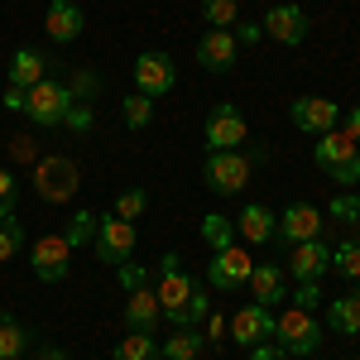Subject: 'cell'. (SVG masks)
Masks as SVG:
<instances>
[{
	"instance_id": "cell-45",
	"label": "cell",
	"mask_w": 360,
	"mask_h": 360,
	"mask_svg": "<svg viewBox=\"0 0 360 360\" xmlns=\"http://www.w3.org/2000/svg\"><path fill=\"white\" fill-rule=\"evenodd\" d=\"M0 101H5V111H25V86L5 82V96H0Z\"/></svg>"
},
{
	"instance_id": "cell-27",
	"label": "cell",
	"mask_w": 360,
	"mask_h": 360,
	"mask_svg": "<svg viewBox=\"0 0 360 360\" xmlns=\"http://www.w3.org/2000/svg\"><path fill=\"white\" fill-rule=\"evenodd\" d=\"M202 240H207L212 250L236 245V221H231V217H221V212H207V217H202Z\"/></svg>"
},
{
	"instance_id": "cell-34",
	"label": "cell",
	"mask_w": 360,
	"mask_h": 360,
	"mask_svg": "<svg viewBox=\"0 0 360 360\" xmlns=\"http://www.w3.org/2000/svg\"><path fill=\"white\" fill-rule=\"evenodd\" d=\"M327 217H332V221H341V226H356L360 221V197L356 193H336L332 207H327Z\"/></svg>"
},
{
	"instance_id": "cell-15",
	"label": "cell",
	"mask_w": 360,
	"mask_h": 360,
	"mask_svg": "<svg viewBox=\"0 0 360 360\" xmlns=\"http://www.w3.org/2000/svg\"><path fill=\"white\" fill-rule=\"evenodd\" d=\"M327 269H332V245H322V240L288 245V274L298 278V283H317Z\"/></svg>"
},
{
	"instance_id": "cell-10",
	"label": "cell",
	"mask_w": 360,
	"mask_h": 360,
	"mask_svg": "<svg viewBox=\"0 0 360 360\" xmlns=\"http://www.w3.org/2000/svg\"><path fill=\"white\" fill-rule=\"evenodd\" d=\"M274 317H278V307H264V303H245V307H236V317H231V341L236 346H264L269 336H274Z\"/></svg>"
},
{
	"instance_id": "cell-24",
	"label": "cell",
	"mask_w": 360,
	"mask_h": 360,
	"mask_svg": "<svg viewBox=\"0 0 360 360\" xmlns=\"http://www.w3.org/2000/svg\"><path fill=\"white\" fill-rule=\"evenodd\" d=\"M202 346H207V341H202L197 327H178V336H168L164 346H159V356H164V360H197V356H202Z\"/></svg>"
},
{
	"instance_id": "cell-17",
	"label": "cell",
	"mask_w": 360,
	"mask_h": 360,
	"mask_svg": "<svg viewBox=\"0 0 360 360\" xmlns=\"http://www.w3.org/2000/svg\"><path fill=\"white\" fill-rule=\"evenodd\" d=\"M44 29H49V39H53V44H72V39H77V34L86 29L82 5H72V0H49Z\"/></svg>"
},
{
	"instance_id": "cell-1",
	"label": "cell",
	"mask_w": 360,
	"mask_h": 360,
	"mask_svg": "<svg viewBox=\"0 0 360 360\" xmlns=\"http://www.w3.org/2000/svg\"><path fill=\"white\" fill-rule=\"evenodd\" d=\"M29 188L39 202H49V207H63V202H72L77 188H82V168L77 159H68V154H44L34 173H29Z\"/></svg>"
},
{
	"instance_id": "cell-21",
	"label": "cell",
	"mask_w": 360,
	"mask_h": 360,
	"mask_svg": "<svg viewBox=\"0 0 360 360\" xmlns=\"http://www.w3.org/2000/svg\"><path fill=\"white\" fill-rule=\"evenodd\" d=\"M236 231L245 236L250 245H269V240H274V231H278V217L269 212V207H259V202H250L245 212L236 217Z\"/></svg>"
},
{
	"instance_id": "cell-28",
	"label": "cell",
	"mask_w": 360,
	"mask_h": 360,
	"mask_svg": "<svg viewBox=\"0 0 360 360\" xmlns=\"http://www.w3.org/2000/svg\"><path fill=\"white\" fill-rule=\"evenodd\" d=\"M332 269L341 278H360V236H351V240H341L332 250Z\"/></svg>"
},
{
	"instance_id": "cell-26",
	"label": "cell",
	"mask_w": 360,
	"mask_h": 360,
	"mask_svg": "<svg viewBox=\"0 0 360 360\" xmlns=\"http://www.w3.org/2000/svg\"><path fill=\"white\" fill-rule=\"evenodd\" d=\"M115 360H164V356H159V346H154V332H130V336H120Z\"/></svg>"
},
{
	"instance_id": "cell-35",
	"label": "cell",
	"mask_w": 360,
	"mask_h": 360,
	"mask_svg": "<svg viewBox=\"0 0 360 360\" xmlns=\"http://www.w3.org/2000/svg\"><path fill=\"white\" fill-rule=\"evenodd\" d=\"M91 125H96V115H91V106H86V101H77L72 111L63 115V130H72V135H86Z\"/></svg>"
},
{
	"instance_id": "cell-22",
	"label": "cell",
	"mask_w": 360,
	"mask_h": 360,
	"mask_svg": "<svg viewBox=\"0 0 360 360\" xmlns=\"http://www.w3.org/2000/svg\"><path fill=\"white\" fill-rule=\"evenodd\" d=\"M49 77V58L44 53H34V49H20V53L10 58V86H39Z\"/></svg>"
},
{
	"instance_id": "cell-39",
	"label": "cell",
	"mask_w": 360,
	"mask_h": 360,
	"mask_svg": "<svg viewBox=\"0 0 360 360\" xmlns=\"http://www.w3.org/2000/svg\"><path fill=\"white\" fill-rule=\"evenodd\" d=\"M288 298H293V307H307V312H312V307L322 303V288H317V283H298Z\"/></svg>"
},
{
	"instance_id": "cell-38",
	"label": "cell",
	"mask_w": 360,
	"mask_h": 360,
	"mask_svg": "<svg viewBox=\"0 0 360 360\" xmlns=\"http://www.w3.org/2000/svg\"><path fill=\"white\" fill-rule=\"evenodd\" d=\"M115 274H120V288H125V293H135V288L149 283V274H144L139 264H130V259H125V264H115Z\"/></svg>"
},
{
	"instance_id": "cell-8",
	"label": "cell",
	"mask_w": 360,
	"mask_h": 360,
	"mask_svg": "<svg viewBox=\"0 0 360 360\" xmlns=\"http://www.w3.org/2000/svg\"><path fill=\"white\" fill-rule=\"evenodd\" d=\"M135 240H139L135 221L101 217V221H96V240H91V250H96V259H101V264H125V259L135 255Z\"/></svg>"
},
{
	"instance_id": "cell-19",
	"label": "cell",
	"mask_w": 360,
	"mask_h": 360,
	"mask_svg": "<svg viewBox=\"0 0 360 360\" xmlns=\"http://www.w3.org/2000/svg\"><path fill=\"white\" fill-rule=\"evenodd\" d=\"M245 293H250V303L278 307L283 298H288V288H283V269H278V264H255V269H250Z\"/></svg>"
},
{
	"instance_id": "cell-47",
	"label": "cell",
	"mask_w": 360,
	"mask_h": 360,
	"mask_svg": "<svg viewBox=\"0 0 360 360\" xmlns=\"http://www.w3.org/2000/svg\"><path fill=\"white\" fill-rule=\"evenodd\" d=\"M39 360H63V351H39Z\"/></svg>"
},
{
	"instance_id": "cell-12",
	"label": "cell",
	"mask_w": 360,
	"mask_h": 360,
	"mask_svg": "<svg viewBox=\"0 0 360 360\" xmlns=\"http://www.w3.org/2000/svg\"><path fill=\"white\" fill-rule=\"evenodd\" d=\"M288 120L303 130V135H327L341 125V106L327 101V96H298L293 106H288Z\"/></svg>"
},
{
	"instance_id": "cell-36",
	"label": "cell",
	"mask_w": 360,
	"mask_h": 360,
	"mask_svg": "<svg viewBox=\"0 0 360 360\" xmlns=\"http://www.w3.org/2000/svg\"><path fill=\"white\" fill-rule=\"evenodd\" d=\"M15 197H20V183L10 168H0V217H15Z\"/></svg>"
},
{
	"instance_id": "cell-3",
	"label": "cell",
	"mask_w": 360,
	"mask_h": 360,
	"mask_svg": "<svg viewBox=\"0 0 360 360\" xmlns=\"http://www.w3.org/2000/svg\"><path fill=\"white\" fill-rule=\"evenodd\" d=\"M77 106V96H72V86L58 82V77H44L39 86H29L25 91V115L39 125V130H53L63 125V115Z\"/></svg>"
},
{
	"instance_id": "cell-49",
	"label": "cell",
	"mask_w": 360,
	"mask_h": 360,
	"mask_svg": "<svg viewBox=\"0 0 360 360\" xmlns=\"http://www.w3.org/2000/svg\"><path fill=\"white\" fill-rule=\"evenodd\" d=\"M356 236H360V221H356Z\"/></svg>"
},
{
	"instance_id": "cell-20",
	"label": "cell",
	"mask_w": 360,
	"mask_h": 360,
	"mask_svg": "<svg viewBox=\"0 0 360 360\" xmlns=\"http://www.w3.org/2000/svg\"><path fill=\"white\" fill-rule=\"evenodd\" d=\"M312 159H317V168H322V173H332V168L360 159V149L341 135V130H327V135H317V144H312Z\"/></svg>"
},
{
	"instance_id": "cell-7",
	"label": "cell",
	"mask_w": 360,
	"mask_h": 360,
	"mask_svg": "<svg viewBox=\"0 0 360 360\" xmlns=\"http://www.w3.org/2000/svg\"><path fill=\"white\" fill-rule=\"evenodd\" d=\"M250 135L245 115L236 111L231 101H221V106H212V115H207V125H202V139H207V154H221V149H240Z\"/></svg>"
},
{
	"instance_id": "cell-37",
	"label": "cell",
	"mask_w": 360,
	"mask_h": 360,
	"mask_svg": "<svg viewBox=\"0 0 360 360\" xmlns=\"http://www.w3.org/2000/svg\"><path fill=\"white\" fill-rule=\"evenodd\" d=\"M10 159H15V164H39L34 135H15V139H10Z\"/></svg>"
},
{
	"instance_id": "cell-42",
	"label": "cell",
	"mask_w": 360,
	"mask_h": 360,
	"mask_svg": "<svg viewBox=\"0 0 360 360\" xmlns=\"http://www.w3.org/2000/svg\"><path fill=\"white\" fill-rule=\"evenodd\" d=\"M231 34H236V44H259V39H264V29L250 25V20H236V29H231Z\"/></svg>"
},
{
	"instance_id": "cell-14",
	"label": "cell",
	"mask_w": 360,
	"mask_h": 360,
	"mask_svg": "<svg viewBox=\"0 0 360 360\" xmlns=\"http://www.w3.org/2000/svg\"><path fill=\"white\" fill-rule=\"evenodd\" d=\"M259 29H264L274 44H283V49H298L307 39V10L293 5V0H288V5H269V15H264Z\"/></svg>"
},
{
	"instance_id": "cell-16",
	"label": "cell",
	"mask_w": 360,
	"mask_h": 360,
	"mask_svg": "<svg viewBox=\"0 0 360 360\" xmlns=\"http://www.w3.org/2000/svg\"><path fill=\"white\" fill-rule=\"evenodd\" d=\"M236 53H240V44H236L231 29H207V34L197 39V63H202L207 72H226V68H236Z\"/></svg>"
},
{
	"instance_id": "cell-33",
	"label": "cell",
	"mask_w": 360,
	"mask_h": 360,
	"mask_svg": "<svg viewBox=\"0 0 360 360\" xmlns=\"http://www.w3.org/2000/svg\"><path fill=\"white\" fill-rule=\"evenodd\" d=\"M20 250H25V226L15 221V217H0V264L15 259Z\"/></svg>"
},
{
	"instance_id": "cell-50",
	"label": "cell",
	"mask_w": 360,
	"mask_h": 360,
	"mask_svg": "<svg viewBox=\"0 0 360 360\" xmlns=\"http://www.w3.org/2000/svg\"><path fill=\"white\" fill-rule=\"evenodd\" d=\"M20 360H25V356H20Z\"/></svg>"
},
{
	"instance_id": "cell-41",
	"label": "cell",
	"mask_w": 360,
	"mask_h": 360,
	"mask_svg": "<svg viewBox=\"0 0 360 360\" xmlns=\"http://www.w3.org/2000/svg\"><path fill=\"white\" fill-rule=\"evenodd\" d=\"M341 135H346V139H351V144L360 149V101H356V106H346V120H341Z\"/></svg>"
},
{
	"instance_id": "cell-46",
	"label": "cell",
	"mask_w": 360,
	"mask_h": 360,
	"mask_svg": "<svg viewBox=\"0 0 360 360\" xmlns=\"http://www.w3.org/2000/svg\"><path fill=\"white\" fill-rule=\"evenodd\" d=\"M250 360H288V356H283V346H269L264 341V346H250Z\"/></svg>"
},
{
	"instance_id": "cell-31",
	"label": "cell",
	"mask_w": 360,
	"mask_h": 360,
	"mask_svg": "<svg viewBox=\"0 0 360 360\" xmlns=\"http://www.w3.org/2000/svg\"><path fill=\"white\" fill-rule=\"evenodd\" d=\"M96 221H101V217H91V212H77V217L68 221V231H63V240H68L72 250L91 245V240H96Z\"/></svg>"
},
{
	"instance_id": "cell-44",
	"label": "cell",
	"mask_w": 360,
	"mask_h": 360,
	"mask_svg": "<svg viewBox=\"0 0 360 360\" xmlns=\"http://www.w3.org/2000/svg\"><path fill=\"white\" fill-rule=\"evenodd\" d=\"M327 178H332V183H346V188H351V183H360V159H351V164L332 168V173H327Z\"/></svg>"
},
{
	"instance_id": "cell-5",
	"label": "cell",
	"mask_w": 360,
	"mask_h": 360,
	"mask_svg": "<svg viewBox=\"0 0 360 360\" xmlns=\"http://www.w3.org/2000/svg\"><path fill=\"white\" fill-rule=\"evenodd\" d=\"M274 336L283 346V356H312L322 346V327H317V317L307 307H283L274 317Z\"/></svg>"
},
{
	"instance_id": "cell-32",
	"label": "cell",
	"mask_w": 360,
	"mask_h": 360,
	"mask_svg": "<svg viewBox=\"0 0 360 360\" xmlns=\"http://www.w3.org/2000/svg\"><path fill=\"white\" fill-rule=\"evenodd\" d=\"M144 207H149V193H144V188H125V193L115 197V212H111V217H120V221H139V217H144Z\"/></svg>"
},
{
	"instance_id": "cell-48",
	"label": "cell",
	"mask_w": 360,
	"mask_h": 360,
	"mask_svg": "<svg viewBox=\"0 0 360 360\" xmlns=\"http://www.w3.org/2000/svg\"><path fill=\"white\" fill-rule=\"evenodd\" d=\"M351 293H356V298H360V278H356V288H351Z\"/></svg>"
},
{
	"instance_id": "cell-43",
	"label": "cell",
	"mask_w": 360,
	"mask_h": 360,
	"mask_svg": "<svg viewBox=\"0 0 360 360\" xmlns=\"http://www.w3.org/2000/svg\"><path fill=\"white\" fill-rule=\"evenodd\" d=\"M202 322H207V332H202V341H226V317H221V312H207Z\"/></svg>"
},
{
	"instance_id": "cell-18",
	"label": "cell",
	"mask_w": 360,
	"mask_h": 360,
	"mask_svg": "<svg viewBox=\"0 0 360 360\" xmlns=\"http://www.w3.org/2000/svg\"><path fill=\"white\" fill-rule=\"evenodd\" d=\"M154 322H164V307H159V293L144 283L135 293H125V327L130 332H154Z\"/></svg>"
},
{
	"instance_id": "cell-40",
	"label": "cell",
	"mask_w": 360,
	"mask_h": 360,
	"mask_svg": "<svg viewBox=\"0 0 360 360\" xmlns=\"http://www.w3.org/2000/svg\"><path fill=\"white\" fill-rule=\"evenodd\" d=\"M68 86H72V96H77V101L96 96V77H91V72H72V77H68Z\"/></svg>"
},
{
	"instance_id": "cell-29",
	"label": "cell",
	"mask_w": 360,
	"mask_h": 360,
	"mask_svg": "<svg viewBox=\"0 0 360 360\" xmlns=\"http://www.w3.org/2000/svg\"><path fill=\"white\" fill-rule=\"evenodd\" d=\"M202 20H207L212 29H236L240 5H236V0H202Z\"/></svg>"
},
{
	"instance_id": "cell-25",
	"label": "cell",
	"mask_w": 360,
	"mask_h": 360,
	"mask_svg": "<svg viewBox=\"0 0 360 360\" xmlns=\"http://www.w3.org/2000/svg\"><path fill=\"white\" fill-rule=\"evenodd\" d=\"M29 346V332L20 317H10V312H0V360H20Z\"/></svg>"
},
{
	"instance_id": "cell-13",
	"label": "cell",
	"mask_w": 360,
	"mask_h": 360,
	"mask_svg": "<svg viewBox=\"0 0 360 360\" xmlns=\"http://www.w3.org/2000/svg\"><path fill=\"white\" fill-rule=\"evenodd\" d=\"M274 240H283V245L322 240V212H317L312 202H293V207H283V217H278Z\"/></svg>"
},
{
	"instance_id": "cell-30",
	"label": "cell",
	"mask_w": 360,
	"mask_h": 360,
	"mask_svg": "<svg viewBox=\"0 0 360 360\" xmlns=\"http://www.w3.org/2000/svg\"><path fill=\"white\" fill-rule=\"evenodd\" d=\"M120 111H125V125H130V130H144V125L154 120V101H149L144 91H130V96L120 101Z\"/></svg>"
},
{
	"instance_id": "cell-6",
	"label": "cell",
	"mask_w": 360,
	"mask_h": 360,
	"mask_svg": "<svg viewBox=\"0 0 360 360\" xmlns=\"http://www.w3.org/2000/svg\"><path fill=\"white\" fill-rule=\"evenodd\" d=\"M250 269H255V259H250L245 245H226L212 255V264H207V283L217 288V293H240L250 283Z\"/></svg>"
},
{
	"instance_id": "cell-23",
	"label": "cell",
	"mask_w": 360,
	"mask_h": 360,
	"mask_svg": "<svg viewBox=\"0 0 360 360\" xmlns=\"http://www.w3.org/2000/svg\"><path fill=\"white\" fill-rule=\"evenodd\" d=\"M327 327L341 332V336H360V298H356V293L332 298V307H327Z\"/></svg>"
},
{
	"instance_id": "cell-51",
	"label": "cell",
	"mask_w": 360,
	"mask_h": 360,
	"mask_svg": "<svg viewBox=\"0 0 360 360\" xmlns=\"http://www.w3.org/2000/svg\"><path fill=\"white\" fill-rule=\"evenodd\" d=\"M356 360H360V356H356Z\"/></svg>"
},
{
	"instance_id": "cell-4",
	"label": "cell",
	"mask_w": 360,
	"mask_h": 360,
	"mask_svg": "<svg viewBox=\"0 0 360 360\" xmlns=\"http://www.w3.org/2000/svg\"><path fill=\"white\" fill-rule=\"evenodd\" d=\"M250 168H255V159L245 149H221V154L202 159V178H207V188L217 197H236L250 188Z\"/></svg>"
},
{
	"instance_id": "cell-2",
	"label": "cell",
	"mask_w": 360,
	"mask_h": 360,
	"mask_svg": "<svg viewBox=\"0 0 360 360\" xmlns=\"http://www.w3.org/2000/svg\"><path fill=\"white\" fill-rule=\"evenodd\" d=\"M154 293H159V307H164L168 327H193V322H188V303H193L197 283L183 274V255H178V250H168L164 259H159V283H154Z\"/></svg>"
},
{
	"instance_id": "cell-9",
	"label": "cell",
	"mask_w": 360,
	"mask_h": 360,
	"mask_svg": "<svg viewBox=\"0 0 360 360\" xmlns=\"http://www.w3.org/2000/svg\"><path fill=\"white\" fill-rule=\"evenodd\" d=\"M29 264H34V278L39 283H63L68 269H72V245L63 236H39L29 245Z\"/></svg>"
},
{
	"instance_id": "cell-11",
	"label": "cell",
	"mask_w": 360,
	"mask_h": 360,
	"mask_svg": "<svg viewBox=\"0 0 360 360\" xmlns=\"http://www.w3.org/2000/svg\"><path fill=\"white\" fill-rule=\"evenodd\" d=\"M173 82H178V68H173V58H168V53H139L135 58V91H144L149 101L168 96Z\"/></svg>"
}]
</instances>
